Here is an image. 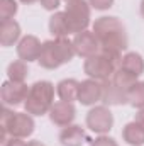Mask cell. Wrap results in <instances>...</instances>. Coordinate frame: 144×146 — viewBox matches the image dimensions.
Listing matches in <instances>:
<instances>
[{"label": "cell", "mask_w": 144, "mask_h": 146, "mask_svg": "<svg viewBox=\"0 0 144 146\" xmlns=\"http://www.w3.org/2000/svg\"><path fill=\"white\" fill-rule=\"evenodd\" d=\"M92 33L97 36L98 42H100V49H104V51L122 54V51H126L129 46L126 26L122 24V21L119 17H114V15L98 17L93 22Z\"/></svg>", "instance_id": "cell-1"}, {"label": "cell", "mask_w": 144, "mask_h": 146, "mask_svg": "<svg viewBox=\"0 0 144 146\" xmlns=\"http://www.w3.org/2000/svg\"><path fill=\"white\" fill-rule=\"evenodd\" d=\"M78 88H80V82H76L75 78H65L56 85V94L59 100L73 104L75 100H78Z\"/></svg>", "instance_id": "cell-17"}, {"label": "cell", "mask_w": 144, "mask_h": 146, "mask_svg": "<svg viewBox=\"0 0 144 146\" xmlns=\"http://www.w3.org/2000/svg\"><path fill=\"white\" fill-rule=\"evenodd\" d=\"M17 41H20V26L17 21H5L0 26V44L3 48L14 46Z\"/></svg>", "instance_id": "cell-15"}, {"label": "cell", "mask_w": 144, "mask_h": 146, "mask_svg": "<svg viewBox=\"0 0 144 146\" xmlns=\"http://www.w3.org/2000/svg\"><path fill=\"white\" fill-rule=\"evenodd\" d=\"M66 22L71 34L87 31L90 26V3L88 0H70L65 7Z\"/></svg>", "instance_id": "cell-6"}, {"label": "cell", "mask_w": 144, "mask_h": 146, "mask_svg": "<svg viewBox=\"0 0 144 146\" xmlns=\"http://www.w3.org/2000/svg\"><path fill=\"white\" fill-rule=\"evenodd\" d=\"M120 61H122V54L100 49L97 54H93V56L85 60L83 72L87 73L90 78H93V80L105 82V80L114 76V73L117 72V68L120 66Z\"/></svg>", "instance_id": "cell-4"}, {"label": "cell", "mask_w": 144, "mask_h": 146, "mask_svg": "<svg viewBox=\"0 0 144 146\" xmlns=\"http://www.w3.org/2000/svg\"><path fill=\"white\" fill-rule=\"evenodd\" d=\"M19 2H22V3H26V5H29V3H34L37 0H19Z\"/></svg>", "instance_id": "cell-30"}, {"label": "cell", "mask_w": 144, "mask_h": 146, "mask_svg": "<svg viewBox=\"0 0 144 146\" xmlns=\"http://www.w3.org/2000/svg\"><path fill=\"white\" fill-rule=\"evenodd\" d=\"M73 44H75V51L78 56L81 58H90L93 54H97L100 51V42L97 36L90 31H83V33H78L73 37Z\"/></svg>", "instance_id": "cell-9"}, {"label": "cell", "mask_w": 144, "mask_h": 146, "mask_svg": "<svg viewBox=\"0 0 144 146\" xmlns=\"http://www.w3.org/2000/svg\"><path fill=\"white\" fill-rule=\"evenodd\" d=\"M76 117V109L71 102H65V100H59V102H54L53 107L49 110V119L54 126H59V127H66L70 126Z\"/></svg>", "instance_id": "cell-11"}, {"label": "cell", "mask_w": 144, "mask_h": 146, "mask_svg": "<svg viewBox=\"0 0 144 146\" xmlns=\"http://www.w3.org/2000/svg\"><path fill=\"white\" fill-rule=\"evenodd\" d=\"M102 100V82L88 78L80 82L78 88V102L81 106H95Z\"/></svg>", "instance_id": "cell-10"}, {"label": "cell", "mask_w": 144, "mask_h": 146, "mask_svg": "<svg viewBox=\"0 0 144 146\" xmlns=\"http://www.w3.org/2000/svg\"><path fill=\"white\" fill-rule=\"evenodd\" d=\"M66 2H70V0H66Z\"/></svg>", "instance_id": "cell-32"}, {"label": "cell", "mask_w": 144, "mask_h": 146, "mask_svg": "<svg viewBox=\"0 0 144 146\" xmlns=\"http://www.w3.org/2000/svg\"><path fill=\"white\" fill-rule=\"evenodd\" d=\"M41 49H42L41 41L36 36H32V34L24 36L17 42V56L22 61H26V63L37 61L39 56H41Z\"/></svg>", "instance_id": "cell-12"}, {"label": "cell", "mask_w": 144, "mask_h": 146, "mask_svg": "<svg viewBox=\"0 0 144 146\" xmlns=\"http://www.w3.org/2000/svg\"><path fill=\"white\" fill-rule=\"evenodd\" d=\"M54 104V85L48 80H41L31 85L27 99L24 102V109L31 115H44Z\"/></svg>", "instance_id": "cell-5"}, {"label": "cell", "mask_w": 144, "mask_h": 146, "mask_svg": "<svg viewBox=\"0 0 144 146\" xmlns=\"http://www.w3.org/2000/svg\"><path fill=\"white\" fill-rule=\"evenodd\" d=\"M112 82L119 87V88H122L124 92H127L129 94V90L139 82L137 80V76H134V75H131V73H127L126 70H122L120 66L117 68V72L114 73V76H112Z\"/></svg>", "instance_id": "cell-20"}, {"label": "cell", "mask_w": 144, "mask_h": 146, "mask_svg": "<svg viewBox=\"0 0 144 146\" xmlns=\"http://www.w3.org/2000/svg\"><path fill=\"white\" fill-rule=\"evenodd\" d=\"M85 141H88L87 133L78 124H70L59 133V143L63 146H81Z\"/></svg>", "instance_id": "cell-14"}, {"label": "cell", "mask_w": 144, "mask_h": 146, "mask_svg": "<svg viewBox=\"0 0 144 146\" xmlns=\"http://www.w3.org/2000/svg\"><path fill=\"white\" fill-rule=\"evenodd\" d=\"M139 9H141V15L144 17V0H141V7Z\"/></svg>", "instance_id": "cell-31"}, {"label": "cell", "mask_w": 144, "mask_h": 146, "mask_svg": "<svg viewBox=\"0 0 144 146\" xmlns=\"http://www.w3.org/2000/svg\"><path fill=\"white\" fill-rule=\"evenodd\" d=\"M75 44L68 37H54L42 42L41 56L37 63L46 70H56L75 58Z\"/></svg>", "instance_id": "cell-2"}, {"label": "cell", "mask_w": 144, "mask_h": 146, "mask_svg": "<svg viewBox=\"0 0 144 146\" xmlns=\"http://www.w3.org/2000/svg\"><path fill=\"white\" fill-rule=\"evenodd\" d=\"M90 146H119L117 145V141L114 139V138H110V136H105V134H100L97 139H93Z\"/></svg>", "instance_id": "cell-24"}, {"label": "cell", "mask_w": 144, "mask_h": 146, "mask_svg": "<svg viewBox=\"0 0 144 146\" xmlns=\"http://www.w3.org/2000/svg\"><path fill=\"white\" fill-rule=\"evenodd\" d=\"M88 3L95 10H108L114 5V0H88Z\"/></svg>", "instance_id": "cell-25"}, {"label": "cell", "mask_w": 144, "mask_h": 146, "mask_svg": "<svg viewBox=\"0 0 144 146\" xmlns=\"http://www.w3.org/2000/svg\"><path fill=\"white\" fill-rule=\"evenodd\" d=\"M26 146H46V145H42L41 141H29V143H26Z\"/></svg>", "instance_id": "cell-29"}, {"label": "cell", "mask_w": 144, "mask_h": 146, "mask_svg": "<svg viewBox=\"0 0 144 146\" xmlns=\"http://www.w3.org/2000/svg\"><path fill=\"white\" fill-rule=\"evenodd\" d=\"M3 146H26V141H22L19 138H10V139H5Z\"/></svg>", "instance_id": "cell-27"}, {"label": "cell", "mask_w": 144, "mask_h": 146, "mask_svg": "<svg viewBox=\"0 0 144 146\" xmlns=\"http://www.w3.org/2000/svg\"><path fill=\"white\" fill-rule=\"evenodd\" d=\"M102 102L105 106H122V104H129V94L124 92L122 88H119L112 78H108L105 82H102Z\"/></svg>", "instance_id": "cell-13"}, {"label": "cell", "mask_w": 144, "mask_h": 146, "mask_svg": "<svg viewBox=\"0 0 144 146\" xmlns=\"http://www.w3.org/2000/svg\"><path fill=\"white\" fill-rule=\"evenodd\" d=\"M29 88L26 83H17V82H12V80H7L2 83L0 87V99L3 102V106H20L26 102L27 99V94H29Z\"/></svg>", "instance_id": "cell-8"}, {"label": "cell", "mask_w": 144, "mask_h": 146, "mask_svg": "<svg viewBox=\"0 0 144 146\" xmlns=\"http://www.w3.org/2000/svg\"><path fill=\"white\" fill-rule=\"evenodd\" d=\"M129 104L136 109H144V82H137L129 90Z\"/></svg>", "instance_id": "cell-22"}, {"label": "cell", "mask_w": 144, "mask_h": 146, "mask_svg": "<svg viewBox=\"0 0 144 146\" xmlns=\"http://www.w3.org/2000/svg\"><path fill=\"white\" fill-rule=\"evenodd\" d=\"M120 68L134 76H141L144 73V58L136 51H129L122 56Z\"/></svg>", "instance_id": "cell-16"}, {"label": "cell", "mask_w": 144, "mask_h": 146, "mask_svg": "<svg viewBox=\"0 0 144 146\" xmlns=\"http://www.w3.org/2000/svg\"><path fill=\"white\" fill-rule=\"evenodd\" d=\"M39 2L46 10H51V12H56L59 3H61V0H39Z\"/></svg>", "instance_id": "cell-26"}, {"label": "cell", "mask_w": 144, "mask_h": 146, "mask_svg": "<svg viewBox=\"0 0 144 146\" xmlns=\"http://www.w3.org/2000/svg\"><path fill=\"white\" fill-rule=\"evenodd\" d=\"M134 122H137V124L144 129V109H139L137 112H136V115H134Z\"/></svg>", "instance_id": "cell-28"}, {"label": "cell", "mask_w": 144, "mask_h": 146, "mask_svg": "<svg viewBox=\"0 0 144 146\" xmlns=\"http://www.w3.org/2000/svg\"><path fill=\"white\" fill-rule=\"evenodd\" d=\"M27 73H29L27 65H26V61H22V60L12 61V63L9 65V68H7V76H9V80L17 82V83H24L26 78H27Z\"/></svg>", "instance_id": "cell-21"}, {"label": "cell", "mask_w": 144, "mask_h": 146, "mask_svg": "<svg viewBox=\"0 0 144 146\" xmlns=\"http://www.w3.org/2000/svg\"><path fill=\"white\" fill-rule=\"evenodd\" d=\"M122 139L129 146H143L144 145V129L137 122H129L122 129Z\"/></svg>", "instance_id": "cell-18"}, {"label": "cell", "mask_w": 144, "mask_h": 146, "mask_svg": "<svg viewBox=\"0 0 144 146\" xmlns=\"http://www.w3.org/2000/svg\"><path fill=\"white\" fill-rule=\"evenodd\" d=\"M87 126L97 134H107L114 126V115L107 106H95L87 114Z\"/></svg>", "instance_id": "cell-7"}, {"label": "cell", "mask_w": 144, "mask_h": 146, "mask_svg": "<svg viewBox=\"0 0 144 146\" xmlns=\"http://www.w3.org/2000/svg\"><path fill=\"white\" fill-rule=\"evenodd\" d=\"M49 33L54 37H68L71 34L65 12H54L49 17Z\"/></svg>", "instance_id": "cell-19"}, {"label": "cell", "mask_w": 144, "mask_h": 146, "mask_svg": "<svg viewBox=\"0 0 144 146\" xmlns=\"http://www.w3.org/2000/svg\"><path fill=\"white\" fill-rule=\"evenodd\" d=\"M0 127H2V143H5V138H19L26 139L34 133L36 122L31 114L27 112H15L10 110L7 106L2 110L0 117Z\"/></svg>", "instance_id": "cell-3"}, {"label": "cell", "mask_w": 144, "mask_h": 146, "mask_svg": "<svg viewBox=\"0 0 144 146\" xmlns=\"http://www.w3.org/2000/svg\"><path fill=\"white\" fill-rule=\"evenodd\" d=\"M19 5L15 0H0V19L2 22L5 21H12L14 15L17 14Z\"/></svg>", "instance_id": "cell-23"}]
</instances>
